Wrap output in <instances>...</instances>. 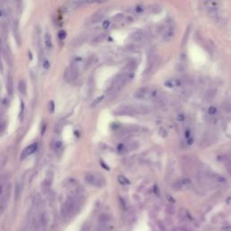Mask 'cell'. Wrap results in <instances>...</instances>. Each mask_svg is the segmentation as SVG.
I'll return each instance as SVG.
<instances>
[{
	"label": "cell",
	"instance_id": "1",
	"mask_svg": "<svg viewBox=\"0 0 231 231\" xmlns=\"http://www.w3.org/2000/svg\"><path fill=\"white\" fill-rule=\"evenodd\" d=\"M82 204H83V198L80 193L71 194L62 206V218L64 219H70L74 217L80 211Z\"/></svg>",
	"mask_w": 231,
	"mask_h": 231
},
{
	"label": "cell",
	"instance_id": "2",
	"mask_svg": "<svg viewBox=\"0 0 231 231\" xmlns=\"http://www.w3.org/2000/svg\"><path fill=\"white\" fill-rule=\"evenodd\" d=\"M197 180L201 183V185L209 188L214 189L222 184L226 183V179L217 173H214L210 171L200 170L197 173Z\"/></svg>",
	"mask_w": 231,
	"mask_h": 231
},
{
	"label": "cell",
	"instance_id": "3",
	"mask_svg": "<svg viewBox=\"0 0 231 231\" xmlns=\"http://www.w3.org/2000/svg\"><path fill=\"white\" fill-rule=\"evenodd\" d=\"M11 185L8 180L7 174H4L0 177V215L6 210L8 200L10 196Z\"/></svg>",
	"mask_w": 231,
	"mask_h": 231
},
{
	"label": "cell",
	"instance_id": "4",
	"mask_svg": "<svg viewBox=\"0 0 231 231\" xmlns=\"http://www.w3.org/2000/svg\"><path fill=\"white\" fill-rule=\"evenodd\" d=\"M134 75H135V72L127 71L125 70H124L121 73L118 74L112 81V84L110 87L111 91L117 92V91H118V90H120L124 86L127 84L128 82L132 80V78L134 77Z\"/></svg>",
	"mask_w": 231,
	"mask_h": 231
},
{
	"label": "cell",
	"instance_id": "5",
	"mask_svg": "<svg viewBox=\"0 0 231 231\" xmlns=\"http://www.w3.org/2000/svg\"><path fill=\"white\" fill-rule=\"evenodd\" d=\"M160 94V91L155 88L142 87L136 89L134 93V98L141 100H155Z\"/></svg>",
	"mask_w": 231,
	"mask_h": 231
},
{
	"label": "cell",
	"instance_id": "6",
	"mask_svg": "<svg viewBox=\"0 0 231 231\" xmlns=\"http://www.w3.org/2000/svg\"><path fill=\"white\" fill-rule=\"evenodd\" d=\"M205 8L207 14L210 17L214 20L218 21L219 19V0H206L205 1Z\"/></svg>",
	"mask_w": 231,
	"mask_h": 231
},
{
	"label": "cell",
	"instance_id": "7",
	"mask_svg": "<svg viewBox=\"0 0 231 231\" xmlns=\"http://www.w3.org/2000/svg\"><path fill=\"white\" fill-rule=\"evenodd\" d=\"M85 181L91 186L102 188L106 184V180L103 175L98 172H89L85 175Z\"/></svg>",
	"mask_w": 231,
	"mask_h": 231
},
{
	"label": "cell",
	"instance_id": "8",
	"mask_svg": "<svg viewBox=\"0 0 231 231\" xmlns=\"http://www.w3.org/2000/svg\"><path fill=\"white\" fill-rule=\"evenodd\" d=\"M175 33V26L172 22H167L162 26L161 34L163 36V39L165 42H170V41L174 36Z\"/></svg>",
	"mask_w": 231,
	"mask_h": 231
},
{
	"label": "cell",
	"instance_id": "9",
	"mask_svg": "<svg viewBox=\"0 0 231 231\" xmlns=\"http://www.w3.org/2000/svg\"><path fill=\"white\" fill-rule=\"evenodd\" d=\"M217 140V136L216 134L212 131H207L203 134L202 137L201 138L200 141V146L201 148H206L209 147L211 145H213Z\"/></svg>",
	"mask_w": 231,
	"mask_h": 231
},
{
	"label": "cell",
	"instance_id": "10",
	"mask_svg": "<svg viewBox=\"0 0 231 231\" xmlns=\"http://www.w3.org/2000/svg\"><path fill=\"white\" fill-rule=\"evenodd\" d=\"M159 62V58L158 55L156 54L154 52H150V53L148 54L147 57V63H146V68H145V73H152L154 69L156 68V66L158 65Z\"/></svg>",
	"mask_w": 231,
	"mask_h": 231
},
{
	"label": "cell",
	"instance_id": "11",
	"mask_svg": "<svg viewBox=\"0 0 231 231\" xmlns=\"http://www.w3.org/2000/svg\"><path fill=\"white\" fill-rule=\"evenodd\" d=\"M79 76V68L76 64H72L64 71V80L67 82H73Z\"/></svg>",
	"mask_w": 231,
	"mask_h": 231
},
{
	"label": "cell",
	"instance_id": "12",
	"mask_svg": "<svg viewBox=\"0 0 231 231\" xmlns=\"http://www.w3.org/2000/svg\"><path fill=\"white\" fill-rule=\"evenodd\" d=\"M114 114L116 116H135L136 115V111L134 106L130 105H122L118 107L114 110Z\"/></svg>",
	"mask_w": 231,
	"mask_h": 231
},
{
	"label": "cell",
	"instance_id": "13",
	"mask_svg": "<svg viewBox=\"0 0 231 231\" xmlns=\"http://www.w3.org/2000/svg\"><path fill=\"white\" fill-rule=\"evenodd\" d=\"M145 32L143 30H141V29L136 30V31L133 32L130 35L131 41L133 43H136V44L142 43L143 41L145 40Z\"/></svg>",
	"mask_w": 231,
	"mask_h": 231
},
{
	"label": "cell",
	"instance_id": "14",
	"mask_svg": "<svg viewBox=\"0 0 231 231\" xmlns=\"http://www.w3.org/2000/svg\"><path fill=\"white\" fill-rule=\"evenodd\" d=\"M12 29H13L14 38L15 39L18 46H20L21 44H22V36H21V32H20V29H19V24H18L17 21H14L13 26H12Z\"/></svg>",
	"mask_w": 231,
	"mask_h": 231
},
{
	"label": "cell",
	"instance_id": "15",
	"mask_svg": "<svg viewBox=\"0 0 231 231\" xmlns=\"http://www.w3.org/2000/svg\"><path fill=\"white\" fill-rule=\"evenodd\" d=\"M37 147H38L37 144H32V145L26 146V147L23 150V152H22V154H21V159H22V160L26 159V157H28L29 155H31V154H34L35 152H36Z\"/></svg>",
	"mask_w": 231,
	"mask_h": 231
},
{
	"label": "cell",
	"instance_id": "16",
	"mask_svg": "<svg viewBox=\"0 0 231 231\" xmlns=\"http://www.w3.org/2000/svg\"><path fill=\"white\" fill-rule=\"evenodd\" d=\"M53 173L52 171H49L42 184V189H43V191H44V192H46L48 190L50 189L52 183H53Z\"/></svg>",
	"mask_w": 231,
	"mask_h": 231
},
{
	"label": "cell",
	"instance_id": "17",
	"mask_svg": "<svg viewBox=\"0 0 231 231\" xmlns=\"http://www.w3.org/2000/svg\"><path fill=\"white\" fill-rule=\"evenodd\" d=\"M111 220L112 218L110 215H109V214H102V215L100 216V219H98V224H100L98 227L109 228Z\"/></svg>",
	"mask_w": 231,
	"mask_h": 231
},
{
	"label": "cell",
	"instance_id": "18",
	"mask_svg": "<svg viewBox=\"0 0 231 231\" xmlns=\"http://www.w3.org/2000/svg\"><path fill=\"white\" fill-rule=\"evenodd\" d=\"M105 15H106L105 10H98V11H97L96 13H94L92 15L91 17H90V19H89L90 24H97L98 22L102 21L103 18L105 17Z\"/></svg>",
	"mask_w": 231,
	"mask_h": 231
},
{
	"label": "cell",
	"instance_id": "19",
	"mask_svg": "<svg viewBox=\"0 0 231 231\" xmlns=\"http://www.w3.org/2000/svg\"><path fill=\"white\" fill-rule=\"evenodd\" d=\"M190 185H191V181L188 179H184V180H181V181H176V183L173 184L172 188L174 189L175 191H181V190H183L184 188Z\"/></svg>",
	"mask_w": 231,
	"mask_h": 231
},
{
	"label": "cell",
	"instance_id": "20",
	"mask_svg": "<svg viewBox=\"0 0 231 231\" xmlns=\"http://www.w3.org/2000/svg\"><path fill=\"white\" fill-rule=\"evenodd\" d=\"M135 107V109H136V111L137 114H148V113H150L152 111V109H151V107L149 106H147V105H136L134 106Z\"/></svg>",
	"mask_w": 231,
	"mask_h": 231
},
{
	"label": "cell",
	"instance_id": "21",
	"mask_svg": "<svg viewBox=\"0 0 231 231\" xmlns=\"http://www.w3.org/2000/svg\"><path fill=\"white\" fill-rule=\"evenodd\" d=\"M53 151L57 154H61L62 150H63V146H62V143L59 140H57V141H54L53 143Z\"/></svg>",
	"mask_w": 231,
	"mask_h": 231
},
{
	"label": "cell",
	"instance_id": "22",
	"mask_svg": "<svg viewBox=\"0 0 231 231\" xmlns=\"http://www.w3.org/2000/svg\"><path fill=\"white\" fill-rule=\"evenodd\" d=\"M6 89L8 93L11 95L13 93V76L11 73L8 74L6 78Z\"/></svg>",
	"mask_w": 231,
	"mask_h": 231
},
{
	"label": "cell",
	"instance_id": "23",
	"mask_svg": "<svg viewBox=\"0 0 231 231\" xmlns=\"http://www.w3.org/2000/svg\"><path fill=\"white\" fill-rule=\"evenodd\" d=\"M51 218L50 215H49L48 212H44L42 214V216L40 218V223L42 224L43 227H46L49 224V221H50Z\"/></svg>",
	"mask_w": 231,
	"mask_h": 231
},
{
	"label": "cell",
	"instance_id": "24",
	"mask_svg": "<svg viewBox=\"0 0 231 231\" xmlns=\"http://www.w3.org/2000/svg\"><path fill=\"white\" fill-rule=\"evenodd\" d=\"M223 163L225 164V167L228 173L231 176V155H226L223 157Z\"/></svg>",
	"mask_w": 231,
	"mask_h": 231
},
{
	"label": "cell",
	"instance_id": "25",
	"mask_svg": "<svg viewBox=\"0 0 231 231\" xmlns=\"http://www.w3.org/2000/svg\"><path fill=\"white\" fill-rule=\"evenodd\" d=\"M44 44H45V47L47 49H49V50H51V49L53 48L52 36L49 33H46V34L44 35Z\"/></svg>",
	"mask_w": 231,
	"mask_h": 231
},
{
	"label": "cell",
	"instance_id": "26",
	"mask_svg": "<svg viewBox=\"0 0 231 231\" xmlns=\"http://www.w3.org/2000/svg\"><path fill=\"white\" fill-rule=\"evenodd\" d=\"M17 88H18V90H19V92L24 95V96H26V81H24V80H21L19 82H18V85H17Z\"/></svg>",
	"mask_w": 231,
	"mask_h": 231
},
{
	"label": "cell",
	"instance_id": "27",
	"mask_svg": "<svg viewBox=\"0 0 231 231\" xmlns=\"http://www.w3.org/2000/svg\"><path fill=\"white\" fill-rule=\"evenodd\" d=\"M221 107L224 111L231 113V98H227V100H225L222 102Z\"/></svg>",
	"mask_w": 231,
	"mask_h": 231
},
{
	"label": "cell",
	"instance_id": "28",
	"mask_svg": "<svg viewBox=\"0 0 231 231\" xmlns=\"http://www.w3.org/2000/svg\"><path fill=\"white\" fill-rule=\"evenodd\" d=\"M216 93H217L216 89H210V90H208L207 93H206V95H205V98H206V100H208V101H210V100H212L213 98H215V96H216Z\"/></svg>",
	"mask_w": 231,
	"mask_h": 231
},
{
	"label": "cell",
	"instance_id": "29",
	"mask_svg": "<svg viewBox=\"0 0 231 231\" xmlns=\"http://www.w3.org/2000/svg\"><path fill=\"white\" fill-rule=\"evenodd\" d=\"M180 85H181V81L179 80H168L165 83V86L169 88H173V87L180 86Z\"/></svg>",
	"mask_w": 231,
	"mask_h": 231
},
{
	"label": "cell",
	"instance_id": "30",
	"mask_svg": "<svg viewBox=\"0 0 231 231\" xmlns=\"http://www.w3.org/2000/svg\"><path fill=\"white\" fill-rule=\"evenodd\" d=\"M118 183L122 185H129L130 184V181L129 180L125 177L124 175H118Z\"/></svg>",
	"mask_w": 231,
	"mask_h": 231
},
{
	"label": "cell",
	"instance_id": "31",
	"mask_svg": "<svg viewBox=\"0 0 231 231\" xmlns=\"http://www.w3.org/2000/svg\"><path fill=\"white\" fill-rule=\"evenodd\" d=\"M4 57H5L6 62L8 64H9L10 66H12V64H13V59H12V57H11L9 52H8L7 50H4Z\"/></svg>",
	"mask_w": 231,
	"mask_h": 231
},
{
	"label": "cell",
	"instance_id": "32",
	"mask_svg": "<svg viewBox=\"0 0 231 231\" xmlns=\"http://www.w3.org/2000/svg\"><path fill=\"white\" fill-rule=\"evenodd\" d=\"M34 39H35V45H39V43H40V30H39L38 27L35 28Z\"/></svg>",
	"mask_w": 231,
	"mask_h": 231
},
{
	"label": "cell",
	"instance_id": "33",
	"mask_svg": "<svg viewBox=\"0 0 231 231\" xmlns=\"http://www.w3.org/2000/svg\"><path fill=\"white\" fill-rule=\"evenodd\" d=\"M108 1L109 0H85V4H102Z\"/></svg>",
	"mask_w": 231,
	"mask_h": 231
},
{
	"label": "cell",
	"instance_id": "34",
	"mask_svg": "<svg viewBox=\"0 0 231 231\" xmlns=\"http://www.w3.org/2000/svg\"><path fill=\"white\" fill-rule=\"evenodd\" d=\"M66 35H67V34H66V32L64 30H61V31H59V33H58V37H59V39H61V40L65 39Z\"/></svg>",
	"mask_w": 231,
	"mask_h": 231
},
{
	"label": "cell",
	"instance_id": "35",
	"mask_svg": "<svg viewBox=\"0 0 231 231\" xmlns=\"http://www.w3.org/2000/svg\"><path fill=\"white\" fill-rule=\"evenodd\" d=\"M208 113H209L210 115H211V116L215 115V114L217 113V109H216V107H213V106L210 107L209 109H208Z\"/></svg>",
	"mask_w": 231,
	"mask_h": 231
},
{
	"label": "cell",
	"instance_id": "36",
	"mask_svg": "<svg viewBox=\"0 0 231 231\" xmlns=\"http://www.w3.org/2000/svg\"><path fill=\"white\" fill-rule=\"evenodd\" d=\"M6 16H7V14L6 12L2 9V8H0V19L3 20V19H6Z\"/></svg>",
	"mask_w": 231,
	"mask_h": 231
},
{
	"label": "cell",
	"instance_id": "37",
	"mask_svg": "<svg viewBox=\"0 0 231 231\" xmlns=\"http://www.w3.org/2000/svg\"><path fill=\"white\" fill-rule=\"evenodd\" d=\"M43 67L45 69V70H48L50 68V62H49L47 59H44V62H43Z\"/></svg>",
	"mask_w": 231,
	"mask_h": 231
},
{
	"label": "cell",
	"instance_id": "38",
	"mask_svg": "<svg viewBox=\"0 0 231 231\" xmlns=\"http://www.w3.org/2000/svg\"><path fill=\"white\" fill-rule=\"evenodd\" d=\"M124 18V15L123 14H118L117 15L114 17V20H116V22H121Z\"/></svg>",
	"mask_w": 231,
	"mask_h": 231
},
{
	"label": "cell",
	"instance_id": "39",
	"mask_svg": "<svg viewBox=\"0 0 231 231\" xmlns=\"http://www.w3.org/2000/svg\"><path fill=\"white\" fill-rule=\"evenodd\" d=\"M109 26H110V22H109V20H106V21L103 22V24H102V27H103V29L107 30V29H109Z\"/></svg>",
	"mask_w": 231,
	"mask_h": 231
},
{
	"label": "cell",
	"instance_id": "40",
	"mask_svg": "<svg viewBox=\"0 0 231 231\" xmlns=\"http://www.w3.org/2000/svg\"><path fill=\"white\" fill-rule=\"evenodd\" d=\"M143 10H144V7L142 6H137L134 8V11L136 13H141V12H143Z\"/></svg>",
	"mask_w": 231,
	"mask_h": 231
},
{
	"label": "cell",
	"instance_id": "41",
	"mask_svg": "<svg viewBox=\"0 0 231 231\" xmlns=\"http://www.w3.org/2000/svg\"><path fill=\"white\" fill-rule=\"evenodd\" d=\"M49 110H50L51 113H53V111H54V104L53 101L49 103Z\"/></svg>",
	"mask_w": 231,
	"mask_h": 231
},
{
	"label": "cell",
	"instance_id": "42",
	"mask_svg": "<svg viewBox=\"0 0 231 231\" xmlns=\"http://www.w3.org/2000/svg\"><path fill=\"white\" fill-rule=\"evenodd\" d=\"M177 119L179 121H183L184 119V116L183 115H179V116H177Z\"/></svg>",
	"mask_w": 231,
	"mask_h": 231
},
{
	"label": "cell",
	"instance_id": "43",
	"mask_svg": "<svg viewBox=\"0 0 231 231\" xmlns=\"http://www.w3.org/2000/svg\"><path fill=\"white\" fill-rule=\"evenodd\" d=\"M222 230L223 231H231V227H225L222 228Z\"/></svg>",
	"mask_w": 231,
	"mask_h": 231
}]
</instances>
